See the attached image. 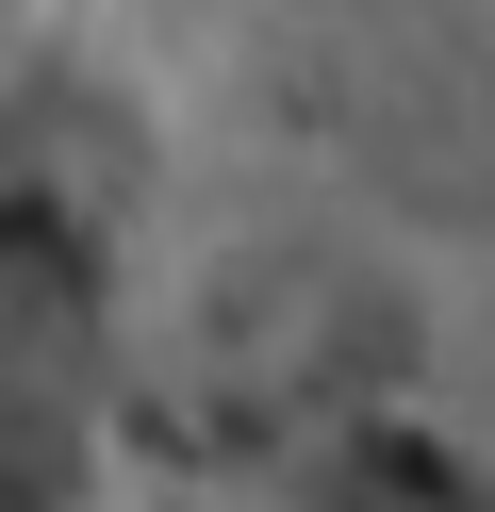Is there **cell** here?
I'll list each match as a JSON object with an SVG mask.
<instances>
[{"label":"cell","instance_id":"1","mask_svg":"<svg viewBox=\"0 0 495 512\" xmlns=\"http://www.w3.org/2000/svg\"><path fill=\"white\" fill-rule=\"evenodd\" d=\"M314 512H479V496H462L446 446H413V430H347V446L314 463Z\"/></svg>","mask_w":495,"mask_h":512}]
</instances>
